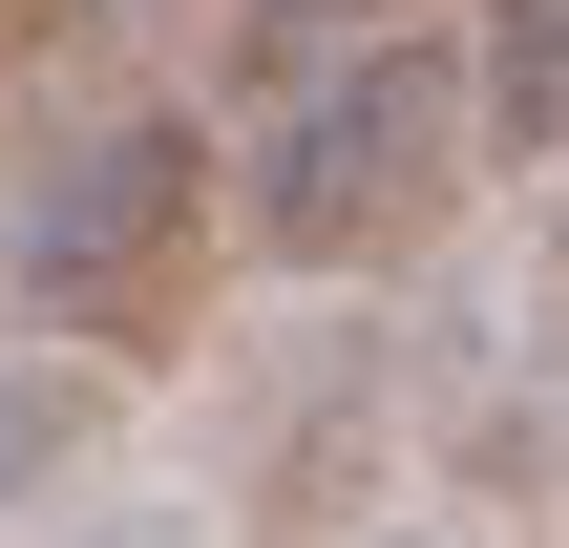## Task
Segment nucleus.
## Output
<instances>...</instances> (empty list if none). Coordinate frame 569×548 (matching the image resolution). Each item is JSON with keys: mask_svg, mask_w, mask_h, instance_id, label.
Listing matches in <instances>:
<instances>
[{"mask_svg": "<svg viewBox=\"0 0 569 548\" xmlns=\"http://www.w3.org/2000/svg\"><path fill=\"white\" fill-rule=\"evenodd\" d=\"M465 42L443 21H380L359 63H317V84H274V106H232V253L253 275H422L443 232H465Z\"/></svg>", "mask_w": 569, "mask_h": 548, "instance_id": "f257e3e1", "label": "nucleus"}, {"mask_svg": "<svg viewBox=\"0 0 569 548\" xmlns=\"http://www.w3.org/2000/svg\"><path fill=\"white\" fill-rule=\"evenodd\" d=\"M21 317L63 359H190L211 338V275H232V211H211V106H106L84 148H42L21 232H0Z\"/></svg>", "mask_w": 569, "mask_h": 548, "instance_id": "f03ea898", "label": "nucleus"}, {"mask_svg": "<svg viewBox=\"0 0 569 548\" xmlns=\"http://www.w3.org/2000/svg\"><path fill=\"white\" fill-rule=\"evenodd\" d=\"M401 507V338L338 317L232 401V548H359Z\"/></svg>", "mask_w": 569, "mask_h": 548, "instance_id": "7ed1b4c3", "label": "nucleus"}, {"mask_svg": "<svg viewBox=\"0 0 569 548\" xmlns=\"http://www.w3.org/2000/svg\"><path fill=\"white\" fill-rule=\"evenodd\" d=\"M465 148L486 169H549L569 148V0H486L465 21Z\"/></svg>", "mask_w": 569, "mask_h": 548, "instance_id": "20e7f679", "label": "nucleus"}, {"mask_svg": "<svg viewBox=\"0 0 569 548\" xmlns=\"http://www.w3.org/2000/svg\"><path fill=\"white\" fill-rule=\"evenodd\" d=\"M106 401H127L106 359H0V528H42V507L106 465Z\"/></svg>", "mask_w": 569, "mask_h": 548, "instance_id": "39448f33", "label": "nucleus"}, {"mask_svg": "<svg viewBox=\"0 0 569 548\" xmlns=\"http://www.w3.org/2000/svg\"><path fill=\"white\" fill-rule=\"evenodd\" d=\"M380 21H422V0H232V21H211V106H274V84H317V63H359Z\"/></svg>", "mask_w": 569, "mask_h": 548, "instance_id": "423d86ee", "label": "nucleus"}, {"mask_svg": "<svg viewBox=\"0 0 569 548\" xmlns=\"http://www.w3.org/2000/svg\"><path fill=\"white\" fill-rule=\"evenodd\" d=\"M528 317L569 338V148H549V275H528Z\"/></svg>", "mask_w": 569, "mask_h": 548, "instance_id": "0eeeda50", "label": "nucleus"}, {"mask_svg": "<svg viewBox=\"0 0 569 548\" xmlns=\"http://www.w3.org/2000/svg\"><path fill=\"white\" fill-rule=\"evenodd\" d=\"M42 548H190L169 507H106V528H42Z\"/></svg>", "mask_w": 569, "mask_h": 548, "instance_id": "6e6552de", "label": "nucleus"}, {"mask_svg": "<svg viewBox=\"0 0 569 548\" xmlns=\"http://www.w3.org/2000/svg\"><path fill=\"white\" fill-rule=\"evenodd\" d=\"M0 21H42V42H106V21H127V0H0Z\"/></svg>", "mask_w": 569, "mask_h": 548, "instance_id": "1a4fd4ad", "label": "nucleus"}, {"mask_svg": "<svg viewBox=\"0 0 569 548\" xmlns=\"http://www.w3.org/2000/svg\"><path fill=\"white\" fill-rule=\"evenodd\" d=\"M359 548H443V528H401V507H380V528H359Z\"/></svg>", "mask_w": 569, "mask_h": 548, "instance_id": "9d476101", "label": "nucleus"}]
</instances>
